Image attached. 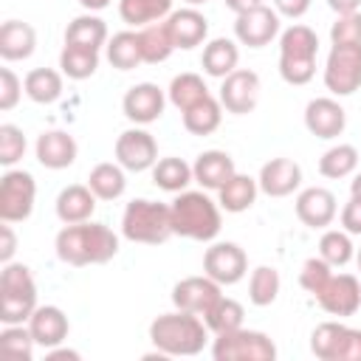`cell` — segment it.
<instances>
[{"instance_id":"5bb4252c","label":"cell","mask_w":361,"mask_h":361,"mask_svg":"<svg viewBox=\"0 0 361 361\" xmlns=\"http://www.w3.org/2000/svg\"><path fill=\"white\" fill-rule=\"evenodd\" d=\"M259 76L248 68H237L231 71L226 79H220V104L226 113H234V116H245L257 107L259 102Z\"/></svg>"},{"instance_id":"1f68e13d","label":"cell","mask_w":361,"mask_h":361,"mask_svg":"<svg viewBox=\"0 0 361 361\" xmlns=\"http://www.w3.org/2000/svg\"><path fill=\"white\" fill-rule=\"evenodd\" d=\"M172 11H175L172 0H118V17L133 28H144L149 23H161Z\"/></svg>"},{"instance_id":"8d00e7d4","label":"cell","mask_w":361,"mask_h":361,"mask_svg":"<svg viewBox=\"0 0 361 361\" xmlns=\"http://www.w3.org/2000/svg\"><path fill=\"white\" fill-rule=\"evenodd\" d=\"M107 62L118 71H133L144 62L141 45H138V31H118L107 39Z\"/></svg>"},{"instance_id":"52a82bcc","label":"cell","mask_w":361,"mask_h":361,"mask_svg":"<svg viewBox=\"0 0 361 361\" xmlns=\"http://www.w3.org/2000/svg\"><path fill=\"white\" fill-rule=\"evenodd\" d=\"M212 358L214 361H274L276 358V344L262 330L237 327L231 333L214 336Z\"/></svg>"},{"instance_id":"277c9868","label":"cell","mask_w":361,"mask_h":361,"mask_svg":"<svg viewBox=\"0 0 361 361\" xmlns=\"http://www.w3.org/2000/svg\"><path fill=\"white\" fill-rule=\"evenodd\" d=\"M316 54H319V37L310 25L293 23L279 34V76L302 87L316 76Z\"/></svg>"},{"instance_id":"603a6c76","label":"cell","mask_w":361,"mask_h":361,"mask_svg":"<svg viewBox=\"0 0 361 361\" xmlns=\"http://www.w3.org/2000/svg\"><path fill=\"white\" fill-rule=\"evenodd\" d=\"M28 330H31L37 347L51 350V347H59L68 338L71 322H68L62 307H56V305H37V310L28 319Z\"/></svg>"},{"instance_id":"cb8c5ba5","label":"cell","mask_w":361,"mask_h":361,"mask_svg":"<svg viewBox=\"0 0 361 361\" xmlns=\"http://www.w3.org/2000/svg\"><path fill=\"white\" fill-rule=\"evenodd\" d=\"M192 172H195V183H200L209 192H217L220 186H226V180L237 175V166L226 149H206L195 158Z\"/></svg>"},{"instance_id":"c3c4849f","label":"cell","mask_w":361,"mask_h":361,"mask_svg":"<svg viewBox=\"0 0 361 361\" xmlns=\"http://www.w3.org/2000/svg\"><path fill=\"white\" fill-rule=\"evenodd\" d=\"M338 220H341V228L347 234H361V197L358 195H350V200L344 203Z\"/></svg>"},{"instance_id":"4dcf8cb0","label":"cell","mask_w":361,"mask_h":361,"mask_svg":"<svg viewBox=\"0 0 361 361\" xmlns=\"http://www.w3.org/2000/svg\"><path fill=\"white\" fill-rule=\"evenodd\" d=\"M127 169L116 161H102V164H96L93 169H90V175H87V186L93 189V195L99 197V200H118L121 195H124V189H127V175H124Z\"/></svg>"},{"instance_id":"2e32d148","label":"cell","mask_w":361,"mask_h":361,"mask_svg":"<svg viewBox=\"0 0 361 361\" xmlns=\"http://www.w3.org/2000/svg\"><path fill=\"white\" fill-rule=\"evenodd\" d=\"M166 90H161L155 82H138L133 85L124 99H121V110L124 116L138 124V127H147L152 121H158L164 116V107H166Z\"/></svg>"},{"instance_id":"ab89813d","label":"cell","mask_w":361,"mask_h":361,"mask_svg":"<svg viewBox=\"0 0 361 361\" xmlns=\"http://www.w3.org/2000/svg\"><path fill=\"white\" fill-rule=\"evenodd\" d=\"M355 169H358V149L353 144H336L319 158V175L330 180L350 178L355 175Z\"/></svg>"},{"instance_id":"7a4b0ae2","label":"cell","mask_w":361,"mask_h":361,"mask_svg":"<svg viewBox=\"0 0 361 361\" xmlns=\"http://www.w3.org/2000/svg\"><path fill=\"white\" fill-rule=\"evenodd\" d=\"M209 338V327L203 322V316L189 313V310H172V313H161L152 319L149 324V341L158 353H164L166 358H189L203 353Z\"/></svg>"},{"instance_id":"5b68a950","label":"cell","mask_w":361,"mask_h":361,"mask_svg":"<svg viewBox=\"0 0 361 361\" xmlns=\"http://www.w3.org/2000/svg\"><path fill=\"white\" fill-rule=\"evenodd\" d=\"M121 234L130 243H144V245L166 243L175 234L169 206L158 203V200H149V197L130 200L124 206V214H121Z\"/></svg>"},{"instance_id":"60d3db41","label":"cell","mask_w":361,"mask_h":361,"mask_svg":"<svg viewBox=\"0 0 361 361\" xmlns=\"http://www.w3.org/2000/svg\"><path fill=\"white\" fill-rule=\"evenodd\" d=\"M279 288H282L279 271L271 268V265H257L248 276V302L257 305V307H268V305L276 302Z\"/></svg>"},{"instance_id":"3957f363","label":"cell","mask_w":361,"mask_h":361,"mask_svg":"<svg viewBox=\"0 0 361 361\" xmlns=\"http://www.w3.org/2000/svg\"><path fill=\"white\" fill-rule=\"evenodd\" d=\"M172 212V228L178 237L197 240V243H212L220 234L223 226V209L217 200L206 195V189H183L175 195L169 203Z\"/></svg>"},{"instance_id":"d4e9b609","label":"cell","mask_w":361,"mask_h":361,"mask_svg":"<svg viewBox=\"0 0 361 361\" xmlns=\"http://www.w3.org/2000/svg\"><path fill=\"white\" fill-rule=\"evenodd\" d=\"M96 195H93V189L87 186V183H71V186H65L59 195H56V203H54V209H56V217L68 226V223H85V220H90L93 217V212H96Z\"/></svg>"},{"instance_id":"f1b7e54d","label":"cell","mask_w":361,"mask_h":361,"mask_svg":"<svg viewBox=\"0 0 361 361\" xmlns=\"http://www.w3.org/2000/svg\"><path fill=\"white\" fill-rule=\"evenodd\" d=\"M107 23L93 14V11H85L79 17H73L65 28V45H79V48H93L99 51L102 45H107Z\"/></svg>"},{"instance_id":"e575fe53","label":"cell","mask_w":361,"mask_h":361,"mask_svg":"<svg viewBox=\"0 0 361 361\" xmlns=\"http://www.w3.org/2000/svg\"><path fill=\"white\" fill-rule=\"evenodd\" d=\"M180 118H183L186 133H192V135H212L220 127V121H223V104H220V99L206 96L203 102H197L189 110H183Z\"/></svg>"},{"instance_id":"9f6ffc18","label":"cell","mask_w":361,"mask_h":361,"mask_svg":"<svg viewBox=\"0 0 361 361\" xmlns=\"http://www.w3.org/2000/svg\"><path fill=\"white\" fill-rule=\"evenodd\" d=\"M350 195H358V197H361V172L353 175V180H350Z\"/></svg>"},{"instance_id":"f5cc1de1","label":"cell","mask_w":361,"mask_h":361,"mask_svg":"<svg viewBox=\"0 0 361 361\" xmlns=\"http://www.w3.org/2000/svg\"><path fill=\"white\" fill-rule=\"evenodd\" d=\"M327 6H330L336 14H347V11H358L361 0H327Z\"/></svg>"},{"instance_id":"9c48e42d","label":"cell","mask_w":361,"mask_h":361,"mask_svg":"<svg viewBox=\"0 0 361 361\" xmlns=\"http://www.w3.org/2000/svg\"><path fill=\"white\" fill-rule=\"evenodd\" d=\"M37 200V180L25 169H6L0 178V220L23 223L31 217Z\"/></svg>"},{"instance_id":"f907efd6","label":"cell","mask_w":361,"mask_h":361,"mask_svg":"<svg viewBox=\"0 0 361 361\" xmlns=\"http://www.w3.org/2000/svg\"><path fill=\"white\" fill-rule=\"evenodd\" d=\"M0 262H11V257H14V251H17V237H14V231H11V223H3L0 226Z\"/></svg>"},{"instance_id":"7c38bea8","label":"cell","mask_w":361,"mask_h":361,"mask_svg":"<svg viewBox=\"0 0 361 361\" xmlns=\"http://www.w3.org/2000/svg\"><path fill=\"white\" fill-rule=\"evenodd\" d=\"M203 274L220 285H237L248 274V254L237 243H212L203 254Z\"/></svg>"},{"instance_id":"db71d44e","label":"cell","mask_w":361,"mask_h":361,"mask_svg":"<svg viewBox=\"0 0 361 361\" xmlns=\"http://www.w3.org/2000/svg\"><path fill=\"white\" fill-rule=\"evenodd\" d=\"M226 3V8H231L234 14H240V11H245V8H254V6H259L262 0H223Z\"/></svg>"},{"instance_id":"7bdbcfd3","label":"cell","mask_w":361,"mask_h":361,"mask_svg":"<svg viewBox=\"0 0 361 361\" xmlns=\"http://www.w3.org/2000/svg\"><path fill=\"white\" fill-rule=\"evenodd\" d=\"M34 347H37V341H34L28 324H3V330H0V353L8 361H31Z\"/></svg>"},{"instance_id":"e0dca14e","label":"cell","mask_w":361,"mask_h":361,"mask_svg":"<svg viewBox=\"0 0 361 361\" xmlns=\"http://www.w3.org/2000/svg\"><path fill=\"white\" fill-rule=\"evenodd\" d=\"M305 127H307L310 135L330 141V138H338L344 133L347 113L338 104V99H333V96H316L305 107Z\"/></svg>"},{"instance_id":"681fc988","label":"cell","mask_w":361,"mask_h":361,"mask_svg":"<svg viewBox=\"0 0 361 361\" xmlns=\"http://www.w3.org/2000/svg\"><path fill=\"white\" fill-rule=\"evenodd\" d=\"M274 8L279 17H288V20H299L307 14L310 8V0H274Z\"/></svg>"},{"instance_id":"680465c9","label":"cell","mask_w":361,"mask_h":361,"mask_svg":"<svg viewBox=\"0 0 361 361\" xmlns=\"http://www.w3.org/2000/svg\"><path fill=\"white\" fill-rule=\"evenodd\" d=\"M355 265H358V271H361V248H355Z\"/></svg>"},{"instance_id":"83f0119b","label":"cell","mask_w":361,"mask_h":361,"mask_svg":"<svg viewBox=\"0 0 361 361\" xmlns=\"http://www.w3.org/2000/svg\"><path fill=\"white\" fill-rule=\"evenodd\" d=\"M257 195H259L257 178L237 172L231 180H226V186L217 189V203H220L223 212L240 214V212H248V209L257 203Z\"/></svg>"},{"instance_id":"bcb514c9","label":"cell","mask_w":361,"mask_h":361,"mask_svg":"<svg viewBox=\"0 0 361 361\" xmlns=\"http://www.w3.org/2000/svg\"><path fill=\"white\" fill-rule=\"evenodd\" d=\"M330 42L333 45H361V11L338 14L330 25Z\"/></svg>"},{"instance_id":"7402d4cb","label":"cell","mask_w":361,"mask_h":361,"mask_svg":"<svg viewBox=\"0 0 361 361\" xmlns=\"http://www.w3.org/2000/svg\"><path fill=\"white\" fill-rule=\"evenodd\" d=\"M34 155L45 169H68L79 155V144L65 130H45L37 135Z\"/></svg>"},{"instance_id":"f35d334b","label":"cell","mask_w":361,"mask_h":361,"mask_svg":"<svg viewBox=\"0 0 361 361\" xmlns=\"http://www.w3.org/2000/svg\"><path fill=\"white\" fill-rule=\"evenodd\" d=\"M59 71L68 79H90L99 71V51L93 48H79V45H62L59 51Z\"/></svg>"},{"instance_id":"6f0895ef","label":"cell","mask_w":361,"mask_h":361,"mask_svg":"<svg viewBox=\"0 0 361 361\" xmlns=\"http://www.w3.org/2000/svg\"><path fill=\"white\" fill-rule=\"evenodd\" d=\"M183 3H186V6H195V8H197V6H203V3H209V0H183Z\"/></svg>"},{"instance_id":"b9f144b4","label":"cell","mask_w":361,"mask_h":361,"mask_svg":"<svg viewBox=\"0 0 361 361\" xmlns=\"http://www.w3.org/2000/svg\"><path fill=\"white\" fill-rule=\"evenodd\" d=\"M319 257L324 262H330L333 268H344L350 259H355L353 234H347L344 228H324V234L319 240Z\"/></svg>"},{"instance_id":"d6986e66","label":"cell","mask_w":361,"mask_h":361,"mask_svg":"<svg viewBox=\"0 0 361 361\" xmlns=\"http://www.w3.org/2000/svg\"><path fill=\"white\" fill-rule=\"evenodd\" d=\"M293 209H296V217L307 226V228H327L336 214H338V203H336V195L324 186H307L296 195L293 200Z\"/></svg>"},{"instance_id":"4fadbf2b","label":"cell","mask_w":361,"mask_h":361,"mask_svg":"<svg viewBox=\"0 0 361 361\" xmlns=\"http://www.w3.org/2000/svg\"><path fill=\"white\" fill-rule=\"evenodd\" d=\"M276 34H279V14H276V8L265 6V3L240 11L234 20V37L240 45L265 48V45H271V39Z\"/></svg>"},{"instance_id":"f6af8a7d","label":"cell","mask_w":361,"mask_h":361,"mask_svg":"<svg viewBox=\"0 0 361 361\" xmlns=\"http://www.w3.org/2000/svg\"><path fill=\"white\" fill-rule=\"evenodd\" d=\"M333 276V265L330 262H324L322 257H310V259H305L302 262V271H299V285L307 290V293H319L324 285H327V279Z\"/></svg>"},{"instance_id":"816d5d0a","label":"cell","mask_w":361,"mask_h":361,"mask_svg":"<svg viewBox=\"0 0 361 361\" xmlns=\"http://www.w3.org/2000/svg\"><path fill=\"white\" fill-rule=\"evenodd\" d=\"M79 358H82V355H79L76 350H65L62 344L45 350V361H79Z\"/></svg>"},{"instance_id":"4316f807","label":"cell","mask_w":361,"mask_h":361,"mask_svg":"<svg viewBox=\"0 0 361 361\" xmlns=\"http://www.w3.org/2000/svg\"><path fill=\"white\" fill-rule=\"evenodd\" d=\"M237 62H240V48L234 39L228 37H214L203 45V54H200V65H203V73L206 76H214V79H226L231 71H237Z\"/></svg>"},{"instance_id":"8992f818","label":"cell","mask_w":361,"mask_h":361,"mask_svg":"<svg viewBox=\"0 0 361 361\" xmlns=\"http://www.w3.org/2000/svg\"><path fill=\"white\" fill-rule=\"evenodd\" d=\"M37 310V282L23 262H3L0 271V322L28 324Z\"/></svg>"},{"instance_id":"74e56055","label":"cell","mask_w":361,"mask_h":361,"mask_svg":"<svg viewBox=\"0 0 361 361\" xmlns=\"http://www.w3.org/2000/svg\"><path fill=\"white\" fill-rule=\"evenodd\" d=\"M243 319H245V307L231 299V296H220L206 313H203V322L209 327V333L220 336V333H231L237 327H243Z\"/></svg>"},{"instance_id":"7dc6e473","label":"cell","mask_w":361,"mask_h":361,"mask_svg":"<svg viewBox=\"0 0 361 361\" xmlns=\"http://www.w3.org/2000/svg\"><path fill=\"white\" fill-rule=\"evenodd\" d=\"M23 93V79L11 68H0V110H14Z\"/></svg>"},{"instance_id":"30bf717a","label":"cell","mask_w":361,"mask_h":361,"mask_svg":"<svg viewBox=\"0 0 361 361\" xmlns=\"http://www.w3.org/2000/svg\"><path fill=\"white\" fill-rule=\"evenodd\" d=\"M324 87L333 96H353L361 87V45H333L324 62Z\"/></svg>"},{"instance_id":"8fae6325","label":"cell","mask_w":361,"mask_h":361,"mask_svg":"<svg viewBox=\"0 0 361 361\" xmlns=\"http://www.w3.org/2000/svg\"><path fill=\"white\" fill-rule=\"evenodd\" d=\"M113 152H116V161L127 172H147L158 161V141H155V135L149 130H144V127L135 124V127L124 130L116 138Z\"/></svg>"},{"instance_id":"ffe728a7","label":"cell","mask_w":361,"mask_h":361,"mask_svg":"<svg viewBox=\"0 0 361 361\" xmlns=\"http://www.w3.org/2000/svg\"><path fill=\"white\" fill-rule=\"evenodd\" d=\"M257 183L259 192L268 197H288L302 186V166L293 158H271L259 166Z\"/></svg>"},{"instance_id":"484cf974","label":"cell","mask_w":361,"mask_h":361,"mask_svg":"<svg viewBox=\"0 0 361 361\" xmlns=\"http://www.w3.org/2000/svg\"><path fill=\"white\" fill-rule=\"evenodd\" d=\"M37 48V31L23 20H6L0 25V56L6 62L28 59Z\"/></svg>"},{"instance_id":"ee69618b","label":"cell","mask_w":361,"mask_h":361,"mask_svg":"<svg viewBox=\"0 0 361 361\" xmlns=\"http://www.w3.org/2000/svg\"><path fill=\"white\" fill-rule=\"evenodd\" d=\"M25 133L17 124H0V164L11 169L23 155H25Z\"/></svg>"},{"instance_id":"ba28073f","label":"cell","mask_w":361,"mask_h":361,"mask_svg":"<svg viewBox=\"0 0 361 361\" xmlns=\"http://www.w3.org/2000/svg\"><path fill=\"white\" fill-rule=\"evenodd\" d=\"M310 353L319 361H361V330L341 322H322L310 333Z\"/></svg>"},{"instance_id":"836d02e7","label":"cell","mask_w":361,"mask_h":361,"mask_svg":"<svg viewBox=\"0 0 361 361\" xmlns=\"http://www.w3.org/2000/svg\"><path fill=\"white\" fill-rule=\"evenodd\" d=\"M195 180V172H192V164H186L183 158H175V155H166V158H158L155 166H152V183L164 192H183L189 183Z\"/></svg>"},{"instance_id":"ac0fdd59","label":"cell","mask_w":361,"mask_h":361,"mask_svg":"<svg viewBox=\"0 0 361 361\" xmlns=\"http://www.w3.org/2000/svg\"><path fill=\"white\" fill-rule=\"evenodd\" d=\"M223 285L220 282H214L212 276H186V279H180V282H175V288H172V305L178 307V310H189V313H197V316H203L220 296H223V290H220Z\"/></svg>"},{"instance_id":"11a10c76","label":"cell","mask_w":361,"mask_h":361,"mask_svg":"<svg viewBox=\"0 0 361 361\" xmlns=\"http://www.w3.org/2000/svg\"><path fill=\"white\" fill-rule=\"evenodd\" d=\"M110 3H113V0H79V6H82L85 11H93V14L102 11V8H107Z\"/></svg>"},{"instance_id":"44dd1931","label":"cell","mask_w":361,"mask_h":361,"mask_svg":"<svg viewBox=\"0 0 361 361\" xmlns=\"http://www.w3.org/2000/svg\"><path fill=\"white\" fill-rule=\"evenodd\" d=\"M166 28L172 34V42L178 51H189V48H197L206 42L209 37V20L203 11H197L195 6H183V8H175L169 17H166Z\"/></svg>"},{"instance_id":"d6a6232c","label":"cell","mask_w":361,"mask_h":361,"mask_svg":"<svg viewBox=\"0 0 361 361\" xmlns=\"http://www.w3.org/2000/svg\"><path fill=\"white\" fill-rule=\"evenodd\" d=\"M62 71H54V68H34L25 73L23 79V87H25V96L34 102V104H54L59 96H62Z\"/></svg>"},{"instance_id":"f546056e","label":"cell","mask_w":361,"mask_h":361,"mask_svg":"<svg viewBox=\"0 0 361 361\" xmlns=\"http://www.w3.org/2000/svg\"><path fill=\"white\" fill-rule=\"evenodd\" d=\"M138 31V45H141V56L147 65H158V62H166L178 48L172 42V34L166 28V20L161 23H149L144 28H135Z\"/></svg>"},{"instance_id":"9a60e30c","label":"cell","mask_w":361,"mask_h":361,"mask_svg":"<svg viewBox=\"0 0 361 361\" xmlns=\"http://www.w3.org/2000/svg\"><path fill=\"white\" fill-rule=\"evenodd\" d=\"M316 302L330 316H355L361 307V282L355 274H333L327 285L316 293Z\"/></svg>"},{"instance_id":"6da1fadb","label":"cell","mask_w":361,"mask_h":361,"mask_svg":"<svg viewBox=\"0 0 361 361\" xmlns=\"http://www.w3.org/2000/svg\"><path fill=\"white\" fill-rule=\"evenodd\" d=\"M54 248L65 265H104L118 254V234L104 223H68L56 234Z\"/></svg>"},{"instance_id":"d590c367","label":"cell","mask_w":361,"mask_h":361,"mask_svg":"<svg viewBox=\"0 0 361 361\" xmlns=\"http://www.w3.org/2000/svg\"><path fill=\"white\" fill-rule=\"evenodd\" d=\"M206 96H212V93H209L203 76H200V73H192V71L172 76V82H169V87H166V99H169V104H175L180 113L189 110L192 104L203 102Z\"/></svg>"}]
</instances>
